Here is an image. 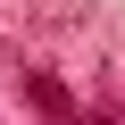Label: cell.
<instances>
[{"label":"cell","mask_w":125,"mask_h":125,"mask_svg":"<svg viewBox=\"0 0 125 125\" xmlns=\"http://www.w3.org/2000/svg\"><path fill=\"white\" fill-rule=\"evenodd\" d=\"M83 125H125V108H117V100H108V108H92V117H83Z\"/></svg>","instance_id":"1"}]
</instances>
